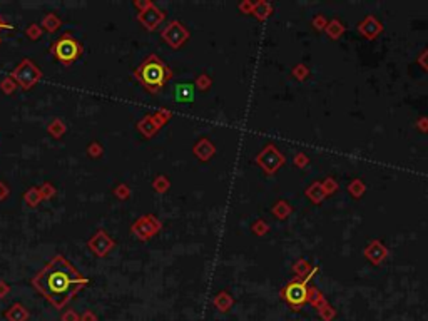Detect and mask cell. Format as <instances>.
I'll use <instances>...</instances> for the list:
<instances>
[{
    "mask_svg": "<svg viewBox=\"0 0 428 321\" xmlns=\"http://www.w3.org/2000/svg\"><path fill=\"white\" fill-rule=\"evenodd\" d=\"M87 283V278L81 275L76 266L61 254L50 260L32 280L35 289L57 310H62Z\"/></svg>",
    "mask_w": 428,
    "mask_h": 321,
    "instance_id": "6da1fadb",
    "label": "cell"
},
{
    "mask_svg": "<svg viewBox=\"0 0 428 321\" xmlns=\"http://www.w3.org/2000/svg\"><path fill=\"white\" fill-rule=\"evenodd\" d=\"M134 77L141 85L151 94H159L166 87V84L172 79V70L164 60L151 54L144 59L134 70Z\"/></svg>",
    "mask_w": 428,
    "mask_h": 321,
    "instance_id": "7a4b0ae2",
    "label": "cell"
},
{
    "mask_svg": "<svg viewBox=\"0 0 428 321\" xmlns=\"http://www.w3.org/2000/svg\"><path fill=\"white\" fill-rule=\"evenodd\" d=\"M82 52H84V45H82V42L72 32L62 34L61 37H59L57 40H54L52 45H50V54H52L62 65H65V67L72 65L77 59H81Z\"/></svg>",
    "mask_w": 428,
    "mask_h": 321,
    "instance_id": "3957f363",
    "label": "cell"
},
{
    "mask_svg": "<svg viewBox=\"0 0 428 321\" xmlns=\"http://www.w3.org/2000/svg\"><path fill=\"white\" fill-rule=\"evenodd\" d=\"M10 77L17 82L19 87H22L23 91H29L37 82H41V79L44 77V72L30 59H22L10 72Z\"/></svg>",
    "mask_w": 428,
    "mask_h": 321,
    "instance_id": "277c9868",
    "label": "cell"
},
{
    "mask_svg": "<svg viewBox=\"0 0 428 321\" xmlns=\"http://www.w3.org/2000/svg\"><path fill=\"white\" fill-rule=\"evenodd\" d=\"M281 298L291 306V310H300L308 303V283L301 280H294L286 284L281 291Z\"/></svg>",
    "mask_w": 428,
    "mask_h": 321,
    "instance_id": "5b68a950",
    "label": "cell"
},
{
    "mask_svg": "<svg viewBox=\"0 0 428 321\" xmlns=\"http://www.w3.org/2000/svg\"><path fill=\"white\" fill-rule=\"evenodd\" d=\"M161 228H163V222L154 214H144L137 221L132 222L131 234H134L139 241H149L152 236L159 233Z\"/></svg>",
    "mask_w": 428,
    "mask_h": 321,
    "instance_id": "8992f818",
    "label": "cell"
},
{
    "mask_svg": "<svg viewBox=\"0 0 428 321\" xmlns=\"http://www.w3.org/2000/svg\"><path fill=\"white\" fill-rule=\"evenodd\" d=\"M189 35L191 34H189V30H187V27L179 20H171L163 29V32H161L163 40L169 47H172V49H179V47H183L187 40H189Z\"/></svg>",
    "mask_w": 428,
    "mask_h": 321,
    "instance_id": "52a82bcc",
    "label": "cell"
},
{
    "mask_svg": "<svg viewBox=\"0 0 428 321\" xmlns=\"http://www.w3.org/2000/svg\"><path fill=\"white\" fill-rule=\"evenodd\" d=\"M256 162L259 167H263V171H265L266 174L273 176L274 172L285 164V156L276 149L274 144H268V146H265V149L256 156Z\"/></svg>",
    "mask_w": 428,
    "mask_h": 321,
    "instance_id": "ba28073f",
    "label": "cell"
},
{
    "mask_svg": "<svg viewBox=\"0 0 428 321\" xmlns=\"http://www.w3.org/2000/svg\"><path fill=\"white\" fill-rule=\"evenodd\" d=\"M114 246H116V241H114L111 234H107L104 229H99L87 241V248L90 249V253H94L97 258L107 256L114 249Z\"/></svg>",
    "mask_w": 428,
    "mask_h": 321,
    "instance_id": "9c48e42d",
    "label": "cell"
},
{
    "mask_svg": "<svg viewBox=\"0 0 428 321\" xmlns=\"http://www.w3.org/2000/svg\"><path fill=\"white\" fill-rule=\"evenodd\" d=\"M164 19H166V14H164V10H161L156 3H151L146 10L137 14V20H139L141 25L146 30H149V32L158 29L161 23L164 22Z\"/></svg>",
    "mask_w": 428,
    "mask_h": 321,
    "instance_id": "30bf717a",
    "label": "cell"
},
{
    "mask_svg": "<svg viewBox=\"0 0 428 321\" xmlns=\"http://www.w3.org/2000/svg\"><path fill=\"white\" fill-rule=\"evenodd\" d=\"M356 29H358V32L363 35V37H367L371 40V39L378 37V35L383 32V23L376 20L375 15H367V17L358 23Z\"/></svg>",
    "mask_w": 428,
    "mask_h": 321,
    "instance_id": "8fae6325",
    "label": "cell"
},
{
    "mask_svg": "<svg viewBox=\"0 0 428 321\" xmlns=\"http://www.w3.org/2000/svg\"><path fill=\"white\" fill-rule=\"evenodd\" d=\"M365 256H367V260H370L373 264H380L385 258L388 256V249L382 241L373 240L370 244L365 248Z\"/></svg>",
    "mask_w": 428,
    "mask_h": 321,
    "instance_id": "7c38bea8",
    "label": "cell"
},
{
    "mask_svg": "<svg viewBox=\"0 0 428 321\" xmlns=\"http://www.w3.org/2000/svg\"><path fill=\"white\" fill-rule=\"evenodd\" d=\"M214 152H216L214 144L207 138H201L194 144V147H192V154L199 160H209L214 156Z\"/></svg>",
    "mask_w": 428,
    "mask_h": 321,
    "instance_id": "4fadbf2b",
    "label": "cell"
},
{
    "mask_svg": "<svg viewBox=\"0 0 428 321\" xmlns=\"http://www.w3.org/2000/svg\"><path fill=\"white\" fill-rule=\"evenodd\" d=\"M136 127H137V131H139L146 139L154 138V136L158 134V131L161 129L159 124L156 122V119H154V116H152V114L144 116L143 119H141L139 122H137Z\"/></svg>",
    "mask_w": 428,
    "mask_h": 321,
    "instance_id": "5bb4252c",
    "label": "cell"
},
{
    "mask_svg": "<svg viewBox=\"0 0 428 321\" xmlns=\"http://www.w3.org/2000/svg\"><path fill=\"white\" fill-rule=\"evenodd\" d=\"M174 99L176 102L186 104L194 100V85L189 82H183V84H176L174 87Z\"/></svg>",
    "mask_w": 428,
    "mask_h": 321,
    "instance_id": "9a60e30c",
    "label": "cell"
},
{
    "mask_svg": "<svg viewBox=\"0 0 428 321\" xmlns=\"http://www.w3.org/2000/svg\"><path fill=\"white\" fill-rule=\"evenodd\" d=\"M306 198L309 199L311 202H315V204H320V202H323V199L326 198V191L323 189V184H321L320 181L313 182L311 186L306 189Z\"/></svg>",
    "mask_w": 428,
    "mask_h": 321,
    "instance_id": "2e32d148",
    "label": "cell"
},
{
    "mask_svg": "<svg viewBox=\"0 0 428 321\" xmlns=\"http://www.w3.org/2000/svg\"><path fill=\"white\" fill-rule=\"evenodd\" d=\"M5 318L9 321H27V318H29V311L23 308V304L15 303L5 311Z\"/></svg>",
    "mask_w": 428,
    "mask_h": 321,
    "instance_id": "e0dca14e",
    "label": "cell"
},
{
    "mask_svg": "<svg viewBox=\"0 0 428 321\" xmlns=\"http://www.w3.org/2000/svg\"><path fill=\"white\" fill-rule=\"evenodd\" d=\"M41 27H42V30H45V32L54 34L62 27V20L56 14H45L44 19H42V22H41Z\"/></svg>",
    "mask_w": 428,
    "mask_h": 321,
    "instance_id": "ac0fdd59",
    "label": "cell"
},
{
    "mask_svg": "<svg viewBox=\"0 0 428 321\" xmlns=\"http://www.w3.org/2000/svg\"><path fill=\"white\" fill-rule=\"evenodd\" d=\"M65 131H67V126H65V122L61 119V117L52 119L49 122V126H47V132H49L54 139H61L62 136L65 134Z\"/></svg>",
    "mask_w": 428,
    "mask_h": 321,
    "instance_id": "d6986e66",
    "label": "cell"
},
{
    "mask_svg": "<svg viewBox=\"0 0 428 321\" xmlns=\"http://www.w3.org/2000/svg\"><path fill=\"white\" fill-rule=\"evenodd\" d=\"M271 12H273V7H271L269 2H265V0H259L253 7V15L258 20H266L271 15Z\"/></svg>",
    "mask_w": 428,
    "mask_h": 321,
    "instance_id": "ffe728a7",
    "label": "cell"
},
{
    "mask_svg": "<svg viewBox=\"0 0 428 321\" xmlns=\"http://www.w3.org/2000/svg\"><path fill=\"white\" fill-rule=\"evenodd\" d=\"M325 30H326L329 39L336 40V39H340L341 35L345 34V25H343V22L338 20V19H331V20L328 22V25H326V29H325Z\"/></svg>",
    "mask_w": 428,
    "mask_h": 321,
    "instance_id": "44dd1931",
    "label": "cell"
},
{
    "mask_svg": "<svg viewBox=\"0 0 428 321\" xmlns=\"http://www.w3.org/2000/svg\"><path fill=\"white\" fill-rule=\"evenodd\" d=\"M213 303H214V306L218 308L219 311H227L231 306H233V298H231L229 293L221 291V293H218V295H216Z\"/></svg>",
    "mask_w": 428,
    "mask_h": 321,
    "instance_id": "7402d4cb",
    "label": "cell"
},
{
    "mask_svg": "<svg viewBox=\"0 0 428 321\" xmlns=\"http://www.w3.org/2000/svg\"><path fill=\"white\" fill-rule=\"evenodd\" d=\"M23 201H25V204L30 206V207L37 206L39 202L42 201V196H41L39 187H30L29 191H25V193H23Z\"/></svg>",
    "mask_w": 428,
    "mask_h": 321,
    "instance_id": "603a6c76",
    "label": "cell"
},
{
    "mask_svg": "<svg viewBox=\"0 0 428 321\" xmlns=\"http://www.w3.org/2000/svg\"><path fill=\"white\" fill-rule=\"evenodd\" d=\"M291 206L288 204L286 201H278L276 204L273 206V214L276 216L278 219H286L291 214Z\"/></svg>",
    "mask_w": 428,
    "mask_h": 321,
    "instance_id": "cb8c5ba5",
    "label": "cell"
},
{
    "mask_svg": "<svg viewBox=\"0 0 428 321\" xmlns=\"http://www.w3.org/2000/svg\"><path fill=\"white\" fill-rule=\"evenodd\" d=\"M17 82H15L14 79H12L10 76L3 77L2 80H0V91H2L5 96H12V94H15V91H17Z\"/></svg>",
    "mask_w": 428,
    "mask_h": 321,
    "instance_id": "d4e9b609",
    "label": "cell"
},
{
    "mask_svg": "<svg viewBox=\"0 0 428 321\" xmlns=\"http://www.w3.org/2000/svg\"><path fill=\"white\" fill-rule=\"evenodd\" d=\"M169 186H171L169 179H167L164 174H159L158 178H154V181H152V187H154V191L159 194L166 193V191L169 189Z\"/></svg>",
    "mask_w": 428,
    "mask_h": 321,
    "instance_id": "484cf974",
    "label": "cell"
},
{
    "mask_svg": "<svg viewBox=\"0 0 428 321\" xmlns=\"http://www.w3.org/2000/svg\"><path fill=\"white\" fill-rule=\"evenodd\" d=\"M365 189H367V187H365V184L361 179H355V181H351L348 184V191L353 198H361V194L365 193Z\"/></svg>",
    "mask_w": 428,
    "mask_h": 321,
    "instance_id": "4316f807",
    "label": "cell"
},
{
    "mask_svg": "<svg viewBox=\"0 0 428 321\" xmlns=\"http://www.w3.org/2000/svg\"><path fill=\"white\" fill-rule=\"evenodd\" d=\"M23 32H25L27 39H30V40H39L42 37V34H44V30H42V27L39 23H30Z\"/></svg>",
    "mask_w": 428,
    "mask_h": 321,
    "instance_id": "83f0119b",
    "label": "cell"
},
{
    "mask_svg": "<svg viewBox=\"0 0 428 321\" xmlns=\"http://www.w3.org/2000/svg\"><path fill=\"white\" fill-rule=\"evenodd\" d=\"M39 191H41V196H42V201H49V199H52L54 196H56V187H54V184H50L49 181H45L44 184H42L41 187H39Z\"/></svg>",
    "mask_w": 428,
    "mask_h": 321,
    "instance_id": "f1b7e54d",
    "label": "cell"
},
{
    "mask_svg": "<svg viewBox=\"0 0 428 321\" xmlns=\"http://www.w3.org/2000/svg\"><path fill=\"white\" fill-rule=\"evenodd\" d=\"M112 194L116 196L117 199H121V201H125V199H129V196H131V187H129L127 184H117V186L114 187Z\"/></svg>",
    "mask_w": 428,
    "mask_h": 321,
    "instance_id": "f546056e",
    "label": "cell"
},
{
    "mask_svg": "<svg viewBox=\"0 0 428 321\" xmlns=\"http://www.w3.org/2000/svg\"><path fill=\"white\" fill-rule=\"evenodd\" d=\"M102 154H104V147L101 146V142L94 140V142L89 144V147H87V156H89V158L97 159V158H101Z\"/></svg>",
    "mask_w": 428,
    "mask_h": 321,
    "instance_id": "4dcf8cb0",
    "label": "cell"
},
{
    "mask_svg": "<svg viewBox=\"0 0 428 321\" xmlns=\"http://www.w3.org/2000/svg\"><path fill=\"white\" fill-rule=\"evenodd\" d=\"M211 84H213V80H211V77L207 74H201V76L196 77V87L199 91H207L211 87Z\"/></svg>",
    "mask_w": 428,
    "mask_h": 321,
    "instance_id": "1f68e13d",
    "label": "cell"
},
{
    "mask_svg": "<svg viewBox=\"0 0 428 321\" xmlns=\"http://www.w3.org/2000/svg\"><path fill=\"white\" fill-rule=\"evenodd\" d=\"M251 229H253V233L256 234V236H263V234L268 233L269 226H268V222H266L265 219H258V221L251 226Z\"/></svg>",
    "mask_w": 428,
    "mask_h": 321,
    "instance_id": "d6a6232c",
    "label": "cell"
},
{
    "mask_svg": "<svg viewBox=\"0 0 428 321\" xmlns=\"http://www.w3.org/2000/svg\"><path fill=\"white\" fill-rule=\"evenodd\" d=\"M293 76L296 77L298 80H305L306 77L309 76V70L305 64H298V65H294V69H293Z\"/></svg>",
    "mask_w": 428,
    "mask_h": 321,
    "instance_id": "836d02e7",
    "label": "cell"
},
{
    "mask_svg": "<svg viewBox=\"0 0 428 321\" xmlns=\"http://www.w3.org/2000/svg\"><path fill=\"white\" fill-rule=\"evenodd\" d=\"M321 184H323V189L326 191V194H328V196H329V194H333L336 189H338V184H336V181H335V179H333V178L325 179V181L321 182Z\"/></svg>",
    "mask_w": 428,
    "mask_h": 321,
    "instance_id": "e575fe53",
    "label": "cell"
},
{
    "mask_svg": "<svg viewBox=\"0 0 428 321\" xmlns=\"http://www.w3.org/2000/svg\"><path fill=\"white\" fill-rule=\"evenodd\" d=\"M326 25H328V22H326V19H325L323 14L316 15V17L313 19V27H315L316 30H325L326 29Z\"/></svg>",
    "mask_w": 428,
    "mask_h": 321,
    "instance_id": "d590c367",
    "label": "cell"
},
{
    "mask_svg": "<svg viewBox=\"0 0 428 321\" xmlns=\"http://www.w3.org/2000/svg\"><path fill=\"white\" fill-rule=\"evenodd\" d=\"M308 162H309V159L305 152H298V154L294 156V166L296 167H305V166H308Z\"/></svg>",
    "mask_w": 428,
    "mask_h": 321,
    "instance_id": "8d00e7d4",
    "label": "cell"
},
{
    "mask_svg": "<svg viewBox=\"0 0 428 321\" xmlns=\"http://www.w3.org/2000/svg\"><path fill=\"white\" fill-rule=\"evenodd\" d=\"M417 62H418V65H422V67L428 72V47L422 50V54L418 56V60Z\"/></svg>",
    "mask_w": 428,
    "mask_h": 321,
    "instance_id": "74e56055",
    "label": "cell"
},
{
    "mask_svg": "<svg viewBox=\"0 0 428 321\" xmlns=\"http://www.w3.org/2000/svg\"><path fill=\"white\" fill-rule=\"evenodd\" d=\"M10 196V187L7 182L0 181V201H5L7 198Z\"/></svg>",
    "mask_w": 428,
    "mask_h": 321,
    "instance_id": "f35d334b",
    "label": "cell"
},
{
    "mask_svg": "<svg viewBox=\"0 0 428 321\" xmlns=\"http://www.w3.org/2000/svg\"><path fill=\"white\" fill-rule=\"evenodd\" d=\"M253 7H254V3L245 0V2L239 3V12H243V14H253Z\"/></svg>",
    "mask_w": 428,
    "mask_h": 321,
    "instance_id": "ab89813d",
    "label": "cell"
},
{
    "mask_svg": "<svg viewBox=\"0 0 428 321\" xmlns=\"http://www.w3.org/2000/svg\"><path fill=\"white\" fill-rule=\"evenodd\" d=\"M151 3H152V2H149V0H136V2H134V7H136V9L139 10V12H143V10H146L147 7L151 5Z\"/></svg>",
    "mask_w": 428,
    "mask_h": 321,
    "instance_id": "60d3db41",
    "label": "cell"
},
{
    "mask_svg": "<svg viewBox=\"0 0 428 321\" xmlns=\"http://www.w3.org/2000/svg\"><path fill=\"white\" fill-rule=\"evenodd\" d=\"M417 127L420 129V131L428 132V117H420L418 122H417Z\"/></svg>",
    "mask_w": 428,
    "mask_h": 321,
    "instance_id": "b9f144b4",
    "label": "cell"
},
{
    "mask_svg": "<svg viewBox=\"0 0 428 321\" xmlns=\"http://www.w3.org/2000/svg\"><path fill=\"white\" fill-rule=\"evenodd\" d=\"M62 321H79V316H77L74 311L69 310L67 313H64V315H62Z\"/></svg>",
    "mask_w": 428,
    "mask_h": 321,
    "instance_id": "7bdbcfd3",
    "label": "cell"
},
{
    "mask_svg": "<svg viewBox=\"0 0 428 321\" xmlns=\"http://www.w3.org/2000/svg\"><path fill=\"white\" fill-rule=\"evenodd\" d=\"M0 30H14V25H10L9 22H5L0 15Z\"/></svg>",
    "mask_w": 428,
    "mask_h": 321,
    "instance_id": "ee69618b",
    "label": "cell"
},
{
    "mask_svg": "<svg viewBox=\"0 0 428 321\" xmlns=\"http://www.w3.org/2000/svg\"><path fill=\"white\" fill-rule=\"evenodd\" d=\"M81 321H96V315H94L92 311H85L84 315H82Z\"/></svg>",
    "mask_w": 428,
    "mask_h": 321,
    "instance_id": "f6af8a7d",
    "label": "cell"
},
{
    "mask_svg": "<svg viewBox=\"0 0 428 321\" xmlns=\"http://www.w3.org/2000/svg\"><path fill=\"white\" fill-rule=\"evenodd\" d=\"M7 293H9V284L3 283V281H0V298L7 296Z\"/></svg>",
    "mask_w": 428,
    "mask_h": 321,
    "instance_id": "bcb514c9",
    "label": "cell"
},
{
    "mask_svg": "<svg viewBox=\"0 0 428 321\" xmlns=\"http://www.w3.org/2000/svg\"><path fill=\"white\" fill-rule=\"evenodd\" d=\"M0 44H2V39H0Z\"/></svg>",
    "mask_w": 428,
    "mask_h": 321,
    "instance_id": "7dc6e473",
    "label": "cell"
}]
</instances>
